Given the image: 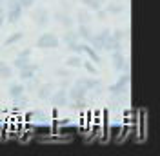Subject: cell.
<instances>
[{"label": "cell", "instance_id": "8fae6325", "mask_svg": "<svg viewBox=\"0 0 160 156\" xmlns=\"http://www.w3.org/2000/svg\"><path fill=\"white\" fill-rule=\"evenodd\" d=\"M38 64H35V62H29L28 66H24L22 69H18V78H20V82H26V80H29V78L33 76H37L38 75Z\"/></svg>", "mask_w": 160, "mask_h": 156}, {"label": "cell", "instance_id": "7c38bea8", "mask_svg": "<svg viewBox=\"0 0 160 156\" xmlns=\"http://www.w3.org/2000/svg\"><path fill=\"white\" fill-rule=\"evenodd\" d=\"M82 55H86V56H88V60L95 62L97 66H100V64H102V56H100V53L97 51V49L91 47L88 42H84V49H82Z\"/></svg>", "mask_w": 160, "mask_h": 156}, {"label": "cell", "instance_id": "44dd1931", "mask_svg": "<svg viewBox=\"0 0 160 156\" xmlns=\"http://www.w3.org/2000/svg\"><path fill=\"white\" fill-rule=\"evenodd\" d=\"M22 40H24V31H15V33H11L9 37L4 40V46H6V47H8V46H17Z\"/></svg>", "mask_w": 160, "mask_h": 156}, {"label": "cell", "instance_id": "7a4b0ae2", "mask_svg": "<svg viewBox=\"0 0 160 156\" xmlns=\"http://www.w3.org/2000/svg\"><path fill=\"white\" fill-rule=\"evenodd\" d=\"M69 9H71L69 2H68V0H62V2H60V7L53 13V18L57 20L64 29H71V27H75V18L71 17Z\"/></svg>", "mask_w": 160, "mask_h": 156}, {"label": "cell", "instance_id": "30bf717a", "mask_svg": "<svg viewBox=\"0 0 160 156\" xmlns=\"http://www.w3.org/2000/svg\"><path fill=\"white\" fill-rule=\"evenodd\" d=\"M55 89H57V84H53V82H44V84H40V85H38V89L35 91V95H37V98H38V100H42V102H48Z\"/></svg>", "mask_w": 160, "mask_h": 156}, {"label": "cell", "instance_id": "d6986e66", "mask_svg": "<svg viewBox=\"0 0 160 156\" xmlns=\"http://www.w3.org/2000/svg\"><path fill=\"white\" fill-rule=\"evenodd\" d=\"M104 9L108 11V15H120V13H124V9H126V4L124 2H111Z\"/></svg>", "mask_w": 160, "mask_h": 156}, {"label": "cell", "instance_id": "9c48e42d", "mask_svg": "<svg viewBox=\"0 0 160 156\" xmlns=\"http://www.w3.org/2000/svg\"><path fill=\"white\" fill-rule=\"evenodd\" d=\"M68 96H69V102L71 100H88V96H89V91L86 87H82V85H78V84H71L69 87H68Z\"/></svg>", "mask_w": 160, "mask_h": 156}, {"label": "cell", "instance_id": "52a82bcc", "mask_svg": "<svg viewBox=\"0 0 160 156\" xmlns=\"http://www.w3.org/2000/svg\"><path fill=\"white\" fill-rule=\"evenodd\" d=\"M31 22L37 27H48L49 22H51V13L46 7H37V9L31 13Z\"/></svg>", "mask_w": 160, "mask_h": 156}, {"label": "cell", "instance_id": "3957f363", "mask_svg": "<svg viewBox=\"0 0 160 156\" xmlns=\"http://www.w3.org/2000/svg\"><path fill=\"white\" fill-rule=\"evenodd\" d=\"M4 18L8 20V24H17L22 18L24 7L20 4V0H4Z\"/></svg>", "mask_w": 160, "mask_h": 156}, {"label": "cell", "instance_id": "2e32d148", "mask_svg": "<svg viewBox=\"0 0 160 156\" xmlns=\"http://www.w3.org/2000/svg\"><path fill=\"white\" fill-rule=\"evenodd\" d=\"M60 42H64V46H66V47H69V46H73V44L80 42V38H78V35H77V31L71 27V29H66V31H64V35H62Z\"/></svg>", "mask_w": 160, "mask_h": 156}, {"label": "cell", "instance_id": "1f68e13d", "mask_svg": "<svg viewBox=\"0 0 160 156\" xmlns=\"http://www.w3.org/2000/svg\"><path fill=\"white\" fill-rule=\"evenodd\" d=\"M4 11H6L4 9V0H0V15H4Z\"/></svg>", "mask_w": 160, "mask_h": 156}, {"label": "cell", "instance_id": "4fadbf2b", "mask_svg": "<svg viewBox=\"0 0 160 156\" xmlns=\"http://www.w3.org/2000/svg\"><path fill=\"white\" fill-rule=\"evenodd\" d=\"M77 35H78L80 42H89V38L93 37V29L91 24H77Z\"/></svg>", "mask_w": 160, "mask_h": 156}, {"label": "cell", "instance_id": "8992f818", "mask_svg": "<svg viewBox=\"0 0 160 156\" xmlns=\"http://www.w3.org/2000/svg\"><path fill=\"white\" fill-rule=\"evenodd\" d=\"M111 64L113 69L118 73L129 71V58L124 55V51H111Z\"/></svg>", "mask_w": 160, "mask_h": 156}, {"label": "cell", "instance_id": "4dcf8cb0", "mask_svg": "<svg viewBox=\"0 0 160 156\" xmlns=\"http://www.w3.org/2000/svg\"><path fill=\"white\" fill-rule=\"evenodd\" d=\"M4 24H6V18H4V15H0V29L4 27Z\"/></svg>", "mask_w": 160, "mask_h": 156}, {"label": "cell", "instance_id": "ba28073f", "mask_svg": "<svg viewBox=\"0 0 160 156\" xmlns=\"http://www.w3.org/2000/svg\"><path fill=\"white\" fill-rule=\"evenodd\" d=\"M51 105H55V107H68V104H69V96H68V89H62V87H57L53 91V95L49 96Z\"/></svg>", "mask_w": 160, "mask_h": 156}, {"label": "cell", "instance_id": "d6a6232c", "mask_svg": "<svg viewBox=\"0 0 160 156\" xmlns=\"http://www.w3.org/2000/svg\"><path fill=\"white\" fill-rule=\"evenodd\" d=\"M0 51H2V47H0Z\"/></svg>", "mask_w": 160, "mask_h": 156}, {"label": "cell", "instance_id": "6da1fadb", "mask_svg": "<svg viewBox=\"0 0 160 156\" xmlns=\"http://www.w3.org/2000/svg\"><path fill=\"white\" fill-rule=\"evenodd\" d=\"M129 82H131L129 71H124V73L118 76V80L108 87L111 100H122V98H124V93H128V91H129Z\"/></svg>", "mask_w": 160, "mask_h": 156}, {"label": "cell", "instance_id": "e0dca14e", "mask_svg": "<svg viewBox=\"0 0 160 156\" xmlns=\"http://www.w3.org/2000/svg\"><path fill=\"white\" fill-rule=\"evenodd\" d=\"M93 22V15L89 9H78L75 15V24H91Z\"/></svg>", "mask_w": 160, "mask_h": 156}, {"label": "cell", "instance_id": "484cf974", "mask_svg": "<svg viewBox=\"0 0 160 156\" xmlns=\"http://www.w3.org/2000/svg\"><path fill=\"white\" fill-rule=\"evenodd\" d=\"M128 33H129L128 29H115V31H111V35H113V37H115L117 40H120V42L128 40V37H129Z\"/></svg>", "mask_w": 160, "mask_h": 156}, {"label": "cell", "instance_id": "7402d4cb", "mask_svg": "<svg viewBox=\"0 0 160 156\" xmlns=\"http://www.w3.org/2000/svg\"><path fill=\"white\" fill-rule=\"evenodd\" d=\"M40 84H42V82L38 80V76H33V78H29V80H26V82H24L26 93H35V91L38 89Z\"/></svg>", "mask_w": 160, "mask_h": 156}, {"label": "cell", "instance_id": "cb8c5ba5", "mask_svg": "<svg viewBox=\"0 0 160 156\" xmlns=\"http://www.w3.org/2000/svg\"><path fill=\"white\" fill-rule=\"evenodd\" d=\"M82 69H86L91 76H97V75H98V67H97V64L91 62V60H82Z\"/></svg>", "mask_w": 160, "mask_h": 156}, {"label": "cell", "instance_id": "d4e9b609", "mask_svg": "<svg viewBox=\"0 0 160 156\" xmlns=\"http://www.w3.org/2000/svg\"><path fill=\"white\" fill-rule=\"evenodd\" d=\"M31 62V56H22V55H17L15 60H13V67L15 69H22L24 66H28Z\"/></svg>", "mask_w": 160, "mask_h": 156}, {"label": "cell", "instance_id": "5b68a950", "mask_svg": "<svg viewBox=\"0 0 160 156\" xmlns=\"http://www.w3.org/2000/svg\"><path fill=\"white\" fill-rule=\"evenodd\" d=\"M60 46V38L55 33H42L37 38V47L42 51H49V49H57Z\"/></svg>", "mask_w": 160, "mask_h": 156}, {"label": "cell", "instance_id": "9a60e30c", "mask_svg": "<svg viewBox=\"0 0 160 156\" xmlns=\"http://www.w3.org/2000/svg\"><path fill=\"white\" fill-rule=\"evenodd\" d=\"M8 95H9L11 100H15V98L22 96V95H26L24 82H13V84H9V87H8Z\"/></svg>", "mask_w": 160, "mask_h": 156}, {"label": "cell", "instance_id": "f1b7e54d", "mask_svg": "<svg viewBox=\"0 0 160 156\" xmlns=\"http://www.w3.org/2000/svg\"><path fill=\"white\" fill-rule=\"evenodd\" d=\"M55 75H57V76H60V78H68V76H71V73L68 71V69H57V71H55Z\"/></svg>", "mask_w": 160, "mask_h": 156}, {"label": "cell", "instance_id": "4316f807", "mask_svg": "<svg viewBox=\"0 0 160 156\" xmlns=\"http://www.w3.org/2000/svg\"><path fill=\"white\" fill-rule=\"evenodd\" d=\"M13 104H15L17 107H24V105H28V96H26V95H22V96L15 98V100H13Z\"/></svg>", "mask_w": 160, "mask_h": 156}, {"label": "cell", "instance_id": "603a6c76", "mask_svg": "<svg viewBox=\"0 0 160 156\" xmlns=\"http://www.w3.org/2000/svg\"><path fill=\"white\" fill-rule=\"evenodd\" d=\"M80 4H84L89 11H98L100 7H104V0H80Z\"/></svg>", "mask_w": 160, "mask_h": 156}, {"label": "cell", "instance_id": "ffe728a7", "mask_svg": "<svg viewBox=\"0 0 160 156\" xmlns=\"http://www.w3.org/2000/svg\"><path fill=\"white\" fill-rule=\"evenodd\" d=\"M82 55H71V56H68L66 58V67H69V69H80L82 67Z\"/></svg>", "mask_w": 160, "mask_h": 156}, {"label": "cell", "instance_id": "f546056e", "mask_svg": "<svg viewBox=\"0 0 160 156\" xmlns=\"http://www.w3.org/2000/svg\"><path fill=\"white\" fill-rule=\"evenodd\" d=\"M37 0H20V4H22V7H31L33 4H35Z\"/></svg>", "mask_w": 160, "mask_h": 156}, {"label": "cell", "instance_id": "83f0119b", "mask_svg": "<svg viewBox=\"0 0 160 156\" xmlns=\"http://www.w3.org/2000/svg\"><path fill=\"white\" fill-rule=\"evenodd\" d=\"M71 84H73V82H71V76H68V78H60V82H58V85H57V87L68 89V87L71 85Z\"/></svg>", "mask_w": 160, "mask_h": 156}, {"label": "cell", "instance_id": "ac0fdd59", "mask_svg": "<svg viewBox=\"0 0 160 156\" xmlns=\"http://www.w3.org/2000/svg\"><path fill=\"white\" fill-rule=\"evenodd\" d=\"M13 76H15L13 66H8V62L0 60V78H2V80H11Z\"/></svg>", "mask_w": 160, "mask_h": 156}, {"label": "cell", "instance_id": "277c9868", "mask_svg": "<svg viewBox=\"0 0 160 156\" xmlns=\"http://www.w3.org/2000/svg\"><path fill=\"white\" fill-rule=\"evenodd\" d=\"M75 84H78V85H82V87H86L89 93H93V95H102V91H104V84H102V80H98V78L95 76H82V78H77L75 80Z\"/></svg>", "mask_w": 160, "mask_h": 156}, {"label": "cell", "instance_id": "5bb4252c", "mask_svg": "<svg viewBox=\"0 0 160 156\" xmlns=\"http://www.w3.org/2000/svg\"><path fill=\"white\" fill-rule=\"evenodd\" d=\"M104 51H108V53H111V51H124V42H120L113 35H109L106 38V42H104Z\"/></svg>", "mask_w": 160, "mask_h": 156}]
</instances>
